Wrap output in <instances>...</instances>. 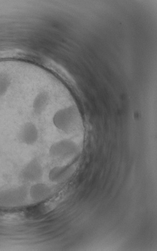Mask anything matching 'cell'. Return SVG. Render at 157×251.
Masks as SVG:
<instances>
[{
	"instance_id": "obj_3",
	"label": "cell",
	"mask_w": 157,
	"mask_h": 251,
	"mask_svg": "<svg viewBox=\"0 0 157 251\" xmlns=\"http://www.w3.org/2000/svg\"><path fill=\"white\" fill-rule=\"evenodd\" d=\"M43 168L40 163L36 159L28 162L21 172V177L25 182H38L43 177Z\"/></svg>"
},
{
	"instance_id": "obj_5",
	"label": "cell",
	"mask_w": 157,
	"mask_h": 251,
	"mask_svg": "<svg viewBox=\"0 0 157 251\" xmlns=\"http://www.w3.org/2000/svg\"><path fill=\"white\" fill-rule=\"evenodd\" d=\"M29 194L34 201L40 202L45 200L50 196L51 190L47 185L37 182L31 187Z\"/></svg>"
},
{
	"instance_id": "obj_6",
	"label": "cell",
	"mask_w": 157,
	"mask_h": 251,
	"mask_svg": "<svg viewBox=\"0 0 157 251\" xmlns=\"http://www.w3.org/2000/svg\"><path fill=\"white\" fill-rule=\"evenodd\" d=\"M71 169L68 166H58L50 172L49 177L52 182H58L67 178L71 173Z\"/></svg>"
},
{
	"instance_id": "obj_7",
	"label": "cell",
	"mask_w": 157,
	"mask_h": 251,
	"mask_svg": "<svg viewBox=\"0 0 157 251\" xmlns=\"http://www.w3.org/2000/svg\"><path fill=\"white\" fill-rule=\"evenodd\" d=\"M47 102V97L45 93H40L38 94L34 100L33 109L36 114H41Z\"/></svg>"
},
{
	"instance_id": "obj_8",
	"label": "cell",
	"mask_w": 157,
	"mask_h": 251,
	"mask_svg": "<svg viewBox=\"0 0 157 251\" xmlns=\"http://www.w3.org/2000/svg\"><path fill=\"white\" fill-rule=\"evenodd\" d=\"M11 84L9 76L5 74H0V97L5 95Z\"/></svg>"
},
{
	"instance_id": "obj_4",
	"label": "cell",
	"mask_w": 157,
	"mask_h": 251,
	"mask_svg": "<svg viewBox=\"0 0 157 251\" xmlns=\"http://www.w3.org/2000/svg\"><path fill=\"white\" fill-rule=\"evenodd\" d=\"M39 138V130L34 123L28 122L22 125L19 134V139L22 143L33 146L37 142Z\"/></svg>"
},
{
	"instance_id": "obj_1",
	"label": "cell",
	"mask_w": 157,
	"mask_h": 251,
	"mask_svg": "<svg viewBox=\"0 0 157 251\" xmlns=\"http://www.w3.org/2000/svg\"><path fill=\"white\" fill-rule=\"evenodd\" d=\"M79 119L77 109L69 107L58 111L53 116V122L57 129L62 132L69 133L77 127Z\"/></svg>"
},
{
	"instance_id": "obj_2",
	"label": "cell",
	"mask_w": 157,
	"mask_h": 251,
	"mask_svg": "<svg viewBox=\"0 0 157 251\" xmlns=\"http://www.w3.org/2000/svg\"><path fill=\"white\" fill-rule=\"evenodd\" d=\"M78 150V147L73 141L64 140L53 144L50 147L49 153L54 159L65 160L72 158Z\"/></svg>"
},
{
	"instance_id": "obj_9",
	"label": "cell",
	"mask_w": 157,
	"mask_h": 251,
	"mask_svg": "<svg viewBox=\"0 0 157 251\" xmlns=\"http://www.w3.org/2000/svg\"><path fill=\"white\" fill-rule=\"evenodd\" d=\"M45 207L42 205L41 206V205L35 206L31 208L27 213L30 218L36 217L40 216L41 214L44 213L45 210Z\"/></svg>"
}]
</instances>
